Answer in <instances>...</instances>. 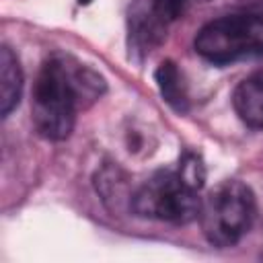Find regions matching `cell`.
Wrapping results in <instances>:
<instances>
[{
    "label": "cell",
    "instance_id": "6da1fadb",
    "mask_svg": "<svg viewBox=\"0 0 263 263\" xmlns=\"http://www.w3.org/2000/svg\"><path fill=\"white\" fill-rule=\"evenodd\" d=\"M105 92V80L88 66L68 58H49L33 84L31 117L47 140H66L74 129L76 113Z\"/></svg>",
    "mask_w": 263,
    "mask_h": 263
},
{
    "label": "cell",
    "instance_id": "7a4b0ae2",
    "mask_svg": "<svg viewBox=\"0 0 263 263\" xmlns=\"http://www.w3.org/2000/svg\"><path fill=\"white\" fill-rule=\"evenodd\" d=\"M197 218L212 245L232 247L249 232L255 220V195L240 181H222L201 199Z\"/></svg>",
    "mask_w": 263,
    "mask_h": 263
},
{
    "label": "cell",
    "instance_id": "3957f363",
    "mask_svg": "<svg viewBox=\"0 0 263 263\" xmlns=\"http://www.w3.org/2000/svg\"><path fill=\"white\" fill-rule=\"evenodd\" d=\"M195 51L218 66L263 58V16L226 14L210 21L195 37Z\"/></svg>",
    "mask_w": 263,
    "mask_h": 263
},
{
    "label": "cell",
    "instance_id": "277c9868",
    "mask_svg": "<svg viewBox=\"0 0 263 263\" xmlns=\"http://www.w3.org/2000/svg\"><path fill=\"white\" fill-rule=\"evenodd\" d=\"M129 205L142 218L187 224L199 216L201 199L177 171H158L132 193Z\"/></svg>",
    "mask_w": 263,
    "mask_h": 263
},
{
    "label": "cell",
    "instance_id": "5b68a950",
    "mask_svg": "<svg viewBox=\"0 0 263 263\" xmlns=\"http://www.w3.org/2000/svg\"><path fill=\"white\" fill-rule=\"evenodd\" d=\"M129 51L146 55L164 37L166 25L156 16L150 0H138L129 6Z\"/></svg>",
    "mask_w": 263,
    "mask_h": 263
},
{
    "label": "cell",
    "instance_id": "8992f818",
    "mask_svg": "<svg viewBox=\"0 0 263 263\" xmlns=\"http://www.w3.org/2000/svg\"><path fill=\"white\" fill-rule=\"evenodd\" d=\"M232 105L236 115L255 129H263V70L249 74L234 88Z\"/></svg>",
    "mask_w": 263,
    "mask_h": 263
},
{
    "label": "cell",
    "instance_id": "52a82bcc",
    "mask_svg": "<svg viewBox=\"0 0 263 263\" xmlns=\"http://www.w3.org/2000/svg\"><path fill=\"white\" fill-rule=\"evenodd\" d=\"M23 92V70L10 47L0 49V113L6 117L21 99Z\"/></svg>",
    "mask_w": 263,
    "mask_h": 263
},
{
    "label": "cell",
    "instance_id": "ba28073f",
    "mask_svg": "<svg viewBox=\"0 0 263 263\" xmlns=\"http://www.w3.org/2000/svg\"><path fill=\"white\" fill-rule=\"evenodd\" d=\"M156 84L162 95V99L179 113H185L189 109V95H187V84L183 78V72L177 68L175 62L166 60L156 68Z\"/></svg>",
    "mask_w": 263,
    "mask_h": 263
},
{
    "label": "cell",
    "instance_id": "9c48e42d",
    "mask_svg": "<svg viewBox=\"0 0 263 263\" xmlns=\"http://www.w3.org/2000/svg\"><path fill=\"white\" fill-rule=\"evenodd\" d=\"M177 173L183 177L185 183H189V185H191L193 189H197V191L201 189V185H203V181H205V166H203L201 158H199L197 154H193V152H185V154L181 156Z\"/></svg>",
    "mask_w": 263,
    "mask_h": 263
},
{
    "label": "cell",
    "instance_id": "30bf717a",
    "mask_svg": "<svg viewBox=\"0 0 263 263\" xmlns=\"http://www.w3.org/2000/svg\"><path fill=\"white\" fill-rule=\"evenodd\" d=\"M150 2H152V8H154L156 16L164 25L177 21L185 12V8L189 4V0H150Z\"/></svg>",
    "mask_w": 263,
    "mask_h": 263
},
{
    "label": "cell",
    "instance_id": "8fae6325",
    "mask_svg": "<svg viewBox=\"0 0 263 263\" xmlns=\"http://www.w3.org/2000/svg\"><path fill=\"white\" fill-rule=\"evenodd\" d=\"M78 2H80V4H90L92 0H78Z\"/></svg>",
    "mask_w": 263,
    "mask_h": 263
}]
</instances>
